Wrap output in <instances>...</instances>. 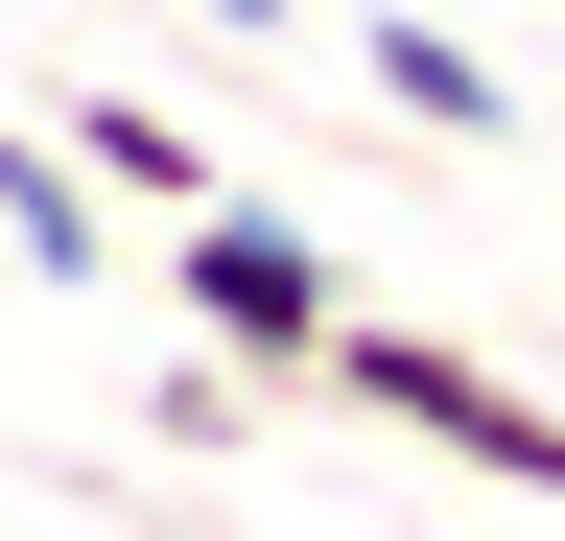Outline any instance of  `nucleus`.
Here are the masks:
<instances>
[{
  "instance_id": "nucleus-1",
  "label": "nucleus",
  "mask_w": 565,
  "mask_h": 541,
  "mask_svg": "<svg viewBox=\"0 0 565 541\" xmlns=\"http://www.w3.org/2000/svg\"><path fill=\"white\" fill-rule=\"evenodd\" d=\"M166 306L212 329V354H259L282 400H330V329H353V283H330V236H307V213H259V188L166 213Z\"/></svg>"
},
{
  "instance_id": "nucleus-2",
  "label": "nucleus",
  "mask_w": 565,
  "mask_h": 541,
  "mask_svg": "<svg viewBox=\"0 0 565 541\" xmlns=\"http://www.w3.org/2000/svg\"><path fill=\"white\" fill-rule=\"evenodd\" d=\"M330 400H377V424H424L448 470H494V495H565V400H519L494 354H448V329H330Z\"/></svg>"
},
{
  "instance_id": "nucleus-3",
  "label": "nucleus",
  "mask_w": 565,
  "mask_h": 541,
  "mask_svg": "<svg viewBox=\"0 0 565 541\" xmlns=\"http://www.w3.org/2000/svg\"><path fill=\"white\" fill-rule=\"evenodd\" d=\"M0 259H24V283H118V213H95V165H71V118H0Z\"/></svg>"
},
{
  "instance_id": "nucleus-4",
  "label": "nucleus",
  "mask_w": 565,
  "mask_h": 541,
  "mask_svg": "<svg viewBox=\"0 0 565 541\" xmlns=\"http://www.w3.org/2000/svg\"><path fill=\"white\" fill-rule=\"evenodd\" d=\"M353 72H377L424 142H519V72H494V47H448V24H353Z\"/></svg>"
},
{
  "instance_id": "nucleus-5",
  "label": "nucleus",
  "mask_w": 565,
  "mask_h": 541,
  "mask_svg": "<svg viewBox=\"0 0 565 541\" xmlns=\"http://www.w3.org/2000/svg\"><path fill=\"white\" fill-rule=\"evenodd\" d=\"M47 118H71V165H95L118 213H212V142H189L166 95H47Z\"/></svg>"
},
{
  "instance_id": "nucleus-6",
  "label": "nucleus",
  "mask_w": 565,
  "mask_h": 541,
  "mask_svg": "<svg viewBox=\"0 0 565 541\" xmlns=\"http://www.w3.org/2000/svg\"><path fill=\"white\" fill-rule=\"evenodd\" d=\"M259 400H282V377H259V354H212V329H189V377H166V400H141V424H166V447H236V424H259Z\"/></svg>"
},
{
  "instance_id": "nucleus-7",
  "label": "nucleus",
  "mask_w": 565,
  "mask_h": 541,
  "mask_svg": "<svg viewBox=\"0 0 565 541\" xmlns=\"http://www.w3.org/2000/svg\"><path fill=\"white\" fill-rule=\"evenodd\" d=\"M0 283H24V259H0Z\"/></svg>"
}]
</instances>
